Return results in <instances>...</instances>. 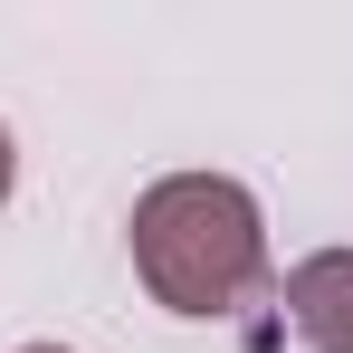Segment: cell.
<instances>
[{
  "label": "cell",
  "instance_id": "3",
  "mask_svg": "<svg viewBox=\"0 0 353 353\" xmlns=\"http://www.w3.org/2000/svg\"><path fill=\"white\" fill-rule=\"evenodd\" d=\"M10 191H19V134H10V115H0V210H10Z\"/></svg>",
  "mask_w": 353,
  "mask_h": 353
},
{
  "label": "cell",
  "instance_id": "4",
  "mask_svg": "<svg viewBox=\"0 0 353 353\" xmlns=\"http://www.w3.org/2000/svg\"><path fill=\"white\" fill-rule=\"evenodd\" d=\"M19 353H77V344H19Z\"/></svg>",
  "mask_w": 353,
  "mask_h": 353
},
{
  "label": "cell",
  "instance_id": "2",
  "mask_svg": "<svg viewBox=\"0 0 353 353\" xmlns=\"http://www.w3.org/2000/svg\"><path fill=\"white\" fill-rule=\"evenodd\" d=\"M277 296H287V334L305 353H353V248H305Z\"/></svg>",
  "mask_w": 353,
  "mask_h": 353
},
{
  "label": "cell",
  "instance_id": "1",
  "mask_svg": "<svg viewBox=\"0 0 353 353\" xmlns=\"http://www.w3.org/2000/svg\"><path fill=\"white\" fill-rule=\"evenodd\" d=\"M124 248L143 296L181 325H230L268 287V210L239 172H163L134 191Z\"/></svg>",
  "mask_w": 353,
  "mask_h": 353
}]
</instances>
